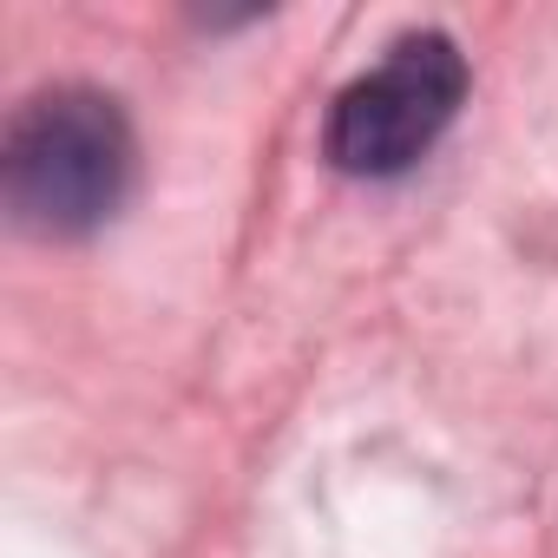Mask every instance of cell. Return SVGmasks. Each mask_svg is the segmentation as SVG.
Segmentation results:
<instances>
[{
	"instance_id": "obj_2",
	"label": "cell",
	"mask_w": 558,
	"mask_h": 558,
	"mask_svg": "<svg viewBox=\"0 0 558 558\" xmlns=\"http://www.w3.org/2000/svg\"><path fill=\"white\" fill-rule=\"evenodd\" d=\"M466 99V60L447 34H408L368 66L355 86L336 93L323 151L349 178H395L434 151Z\"/></svg>"
},
{
	"instance_id": "obj_1",
	"label": "cell",
	"mask_w": 558,
	"mask_h": 558,
	"mask_svg": "<svg viewBox=\"0 0 558 558\" xmlns=\"http://www.w3.org/2000/svg\"><path fill=\"white\" fill-rule=\"evenodd\" d=\"M132 125L112 93L53 86L34 93L0 151V191L27 236H93L132 191Z\"/></svg>"
}]
</instances>
